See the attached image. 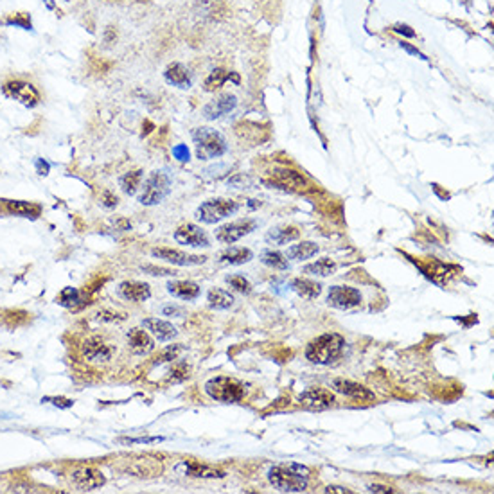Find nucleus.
<instances>
[{
  "mask_svg": "<svg viewBox=\"0 0 494 494\" xmlns=\"http://www.w3.org/2000/svg\"><path fill=\"white\" fill-rule=\"evenodd\" d=\"M399 47L403 49V51H406L408 54H412V56H417V58H420V60L428 61V56H426V54H422V52H420L419 49L412 47V45L406 44V42H399Z\"/></svg>",
  "mask_w": 494,
  "mask_h": 494,
  "instance_id": "nucleus-45",
  "label": "nucleus"
},
{
  "mask_svg": "<svg viewBox=\"0 0 494 494\" xmlns=\"http://www.w3.org/2000/svg\"><path fill=\"white\" fill-rule=\"evenodd\" d=\"M126 338H128V345H130L131 352L137 356H146L149 354V352H153V349H155V342H153V338L142 329L128 331Z\"/></svg>",
  "mask_w": 494,
  "mask_h": 494,
  "instance_id": "nucleus-23",
  "label": "nucleus"
},
{
  "mask_svg": "<svg viewBox=\"0 0 494 494\" xmlns=\"http://www.w3.org/2000/svg\"><path fill=\"white\" fill-rule=\"evenodd\" d=\"M318 254V245L311 243V241H302L299 245H293V247L288 248L286 257L291 261H306L311 259L313 256Z\"/></svg>",
  "mask_w": 494,
  "mask_h": 494,
  "instance_id": "nucleus-30",
  "label": "nucleus"
},
{
  "mask_svg": "<svg viewBox=\"0 0 494 494\" xmlns=\"http://www.w3.org/2000/svg\"><path fill=\"white\" fill-rule=\"evenodd\" d=\"M35 165H36V173H38L40 176H47L49 171H51V164H49L47 160H44V158H36Z\"/></svg>",
  "mask_w": 494,
  "mask_h": 494,
  "instance_id": "nucleus-46",
  "label": "nucleus"
},
{
  "mask_svg": "<svg viewBox=\"0 0 494 494\" xmlns=\"http://www.w3.org/2000/svg\"><path fill=\"white\" fill-rule=\"evenodd\" d=\"M236 108H238V97L234 94H230V92H223V94L208 101L204 106V110H201V113L208 121H217V119L225 117V115L234 112Z\"/></svg>",
  "mask_w": 494,
  "mask_h": 494,
  "instance_id": "nucleus-9",
  "label": "nucleus"
},
{
  "mask_svg": "<svg viewBox=\"0 0 494 494\" xmlns=\"http://www.w3.org/2000/svg\"><path fill=\"white\" fill-rule=\"evenodd\" d=\"M164 79L167 85L180 88V90H189L192 87V83H195V76H192L191 70L187 69L183 63H180V61H173V63L165 67Z\"/></svg>",
  "mask_w": 494,
  "mask_h": 494,
  "instance_id": "nucleus-15",
  "label": "nucleus"
},
{
  "mask_svg": "<svg viewBox=\"0 0 494 494\" xmlns=\"http://www.w3.org/2000/svg\"><path fill=\"white\" fill-rule=\"evenodd\" d=\"M229 79H234V83H239V76L232 74L225 69H214L211 74L205 78L204 81V90L205 92H216L217 88H222Z\"/></svg>",
  "mask_w": 494,
  "mask_h": 494,
  "instance_id": "nucleus-27",
  "label": "nucleus"
},
{
  "mask_svg": "<svg viewBox=\"0 0 494 494\" xmlns=\"http://www.w3.org/2000/svg\"><path fill=\"white\" fill-rule=\"evenodd\" d=\"M164 441V437H139V438H119V443L122 444H149Z\"/></svg>",
  "mask_w": 494,
  "mask_h": 494,
  "instance_id": "nucleus-43",
  "label": "nucleus"
},
{
  "mask_svg": "<svg viewBox=\"0 0 494 494\" xmlns=\"http://www.w3.org/2000/svg\"><path fill=\"white\" fill-rule=\"evenodd\" d=\"M345 338L338 333H325L309 342L306 347V360L315 365H333L340 360L345 349Z\"/></svg>",
  "mask_w": 494,
  "mask_h": 494,
  "instance_id": "nucleus-1",
  "label": "nucleus"
},
{
  "mask_svg": "<svg viewBox=\"0 0 494 494\" xmlns=\"http://www.w3.org/2000/svg\"><path fill=\"white\" fill-rule=\"evenodd\" d=\"M290 286L297 295L308 300L318 299L322 293V284H318V282L315 281H309V279H293Z\"/></svg>",
  "mask_w": 494,
  "mask_h": 494,
  "instance_id": "nucleus-26",
  "label": "nucleus"
},
{
  "mask_svg": "<svg viewBox=\"0 0 494 494\" xmlns=\"http://www.w3.org/2000/svg\"><path fill=\"white\" fill-rule=\"evenodd\" d=\"M272 176V182L265 180L266 183H272V186H277L281 189H290V191H297V189H304L306 187V180H304L302 174H299L297 171L291 170H273L270 173Z\"/></svg>",
  "mask_w": 494,
  "mask_h": 494,
  "instance_id": "nucleus-20",
  "label": "nucleus"
},
{
  "mask_svg": "<svg viewBox=\"0 0 494 494\" xmlns=\"http://www.w3.org/2000/svg\"><path fill=\"white\" fill-rule=\"evenodd\" d=\"M207 302L208 308L216 309V311H225L234 306V295L230 291L222 290V288H213L207 293Z\"/></svg>",
  "mask_w": 494,
  "mask_h": 494,
  "instance_id": "nucleus-25",
  "label": "nucleus"
},
{
  "mask_svg": "<svg viewBox=\"0 0 494 494\" xmlns=\"http://www.w3.org/2000/svg\"><path fill=\"white\" fill-rule=\"evenodd\" d=\"M309 469L299 464H279L268 471V481L281 493H304L308 489Z\"/></svg>",
  "mask_w": 494,
  "mask_h": 494,
  "instance_id": "nucleus-2",
  "label": "nucleus"
},
{
  "mask_svg": "<svg viewBox=\"0 0 494 494\" xmlns=\"http://www.w3.org/2000/svg\"><path fill=\"white\" fill-rule=\"evenodd\" d=\"M142 327L148 329L149 333L155 336L158 342H171L178 336V331L173 324H170L167 320H162V318H144L142 320Z\"/></svg>",
  "mask_w": 494,
  "mask_h": 494,
  "instance_id": "nucleus-22",
  "label": "nucleus"
},
{
  "mask_svg": "<svg viewBox=\"0 0 494 494\" xmlns=\"http://www.w3.org/2000/svg\"><path fill=\"white\" fill-rule=\"evenodd\" d=\"M101 205H103L104 208H115L119 205V198L115 195H112L110 191H104L103 195H101Z\"/></svg>",
  "mask_w": 494,
  "mask_h": 494,
  "instance_id": "nucleus-42",
  "label": "nucleus"
},
{
  "mask_svg": "<svg viewBox=\"0 0 494 494\" xmlns=\"http://www.w3.org/2000/svg\"><path fill=\"white\" fill-rule=\"evenodd\" d=\"M336 263L331 259H320L317 261V263H313V265L304 266V273H309V275H318V277H329V275H333L334 272H336Z\"/></svg>",
  "mask_w": 494,
  "mask_h": 494,
  "instance_id": "nucleus-33",
  "label": "nucleus"
},
{
  "mask_svg": "<svg viewBox=\"0 0 494 494\" xmlns=\"http://www.w3.org/2000/svg\"><path fill=\"white\" fill-rule=\"evenodd\" d=\"M192 142L196 148L198 160H214L229 151V144L223 133L211 128V126H199L192 131Z\"/></svg>",
  "mask_w": 494,
  "mask_h": 494,
  "instance_id": "nucleus-3",
  "label": "nucleus"
},
{
  "mask_svg": "<svg viewBox=\"0 0 494 494\" xmlns=\"http://www.w3.org/2000/svg\"><path fill=\"white\" fill-rule=\"evenodd\" d=\"M300 232L295 229V227H277V229H272L266 234V241H268L270 245H286L290 243V241H295V239H299Z\"/></svg>",
  "mask_w": 494,
  "mask_h": 494,
  "instance_id": "nucleus-28",
  "label": "nucleus"
},
{
  "mask_svg": "<svg viewBox=\"0 0 494 494\" xmlns=\"http://www.w3.org/2000/svg\"><path fill=\"white\" fill-rule=\"evenodd\" d=\"M204 388L205 394L217 403H239L245 395V386L229 376L211 377Z\"/></svg>",
  "mask_w": 494,
  "mask_h": 494,
  "instance_id": "nucleus-5",
  "label": "nucleus"
},
{
  "mask_svg": "<svg viewBox=\"0 0 494 494\" xmlns=\"http://www.w3.org/2000/svg\"><path fill=\"white\" fill-rule=\"evenodd\" d=\"M325 493H338V494H351V489H345V487H340V486H329L327 489H325Z\"/></svg>",
  "mask_w": 494,
  "mask_h": 494,
  "instance_id": "nucleus-51",
  "label": "nucleus"
},
{
  "mask_svg": "<svg viewBox=\"0 0 494 494\" xmlns=\"http://www.w3.org/2000/svg\"><path fill=\"white\" fill-rule=\"evenodd\" d=\"M2 92H4L6 97L18 101L20 104L27 106V108H35L42 101L38 88L33 83L24 81V79H9V81L4 83Z\"/></svg>",
  "mask_w": 494,
  "mask_h": 494,
  "instance_id": "nucleus-7",
  "label": "nucleus"
},
{
  "mask_svg": "<svg viewBox=\"0 0 494 494\" xmlns=\"http://www.w3.org/2000/svg\"><path fill=\"white\" fill-rule=\"evenodd\" d=\"M171 189H173V178H171L170 171L158 170L153 171L146 182L142 186V192L139 195L140 205H158L170 196Z\"/></svg>",
  "mask_w": 494,
  "mask_h": 494,
  "instance_id": "nucleus-4",
  "label": "nucleus"
},
{
  "mask_svg": "<svg viewBox=\"0 0 494 494\" xmlns=\"http://www.w3.org/2000/svg\"><path fill=\"white\" fill-rule=\"evenodd\" d=\"M42 403H51L54 404V406L58 408H72V404H74V401L72 399H67V397H44L42 399Z\"/></svg>",
  "mask_w": 494,
  "mask_h": 494,
  "instance_id": "nucleus-41",
  "label": "nucleus"
},
{
  "mask_svg": "<svg viewBox=\"0 0 494 494\" xmlns=\"http://www.w3.org/2000/svg\"><path fill=\"white\" fill-rule=\"evenodd\" d=\"M254 259V252L250 248H230L225 254H222L220 263L229 266H239L245 263H250Z\"/></svg>",
  "mask_w": 494,
  "mask_h": 494,
  "instance_id": "nucleus-29",
  "label": "nucleus"
},
{
  "mask_svg": "<svg viewBox=\"0 0 494 494\" xmlns=\"http://www.w3.org/2000/svg\"><path fill=\"white\" fill-rule=\"evenodd\" d=\"M189 376H191V367H189V363H186V361H180V360H174L173 369L170 370V374H167V377H165V381L167 383H182V381H186V379H189Z\"/></svg>",
  "mask_w": 494,
  "mask_h": 494,
  "instance_id": "nucleus-35",
  "label": "nucleus"
},
{
  "mask_svg": "<svg viewBox=\"0 0 494 494\" xmlns=\"http://www.w3.org/2000/svg\"><path fill=\"white\" fill-rule=\"evenodd\" d=\"M6 213L11 216L27 217V220H38L42 216V205L35 201H24V199H2Z\"/></svg>",
  "mask_w": 494,
  "mask_h": 494,
  "instance_id": "nucleus-21",
  "label": "nucleus"
},
{
  "mask_svg": "<svg viewBox=\"0 0 494 494\" xmlns=\"http://www.w3.org/2000/svg\"><path fill=\"white\" fill-rule=\"evenodd\" d=\"M130 471L137 477H156L162 472V466L158 464V460L140 459L135 460L133 468H130Z\"/></svg>",
  "mask_w": 494,
  "mask_h": 494,
  "instance_id": "nucleus-31",
  "label": "nucleus"
},
{
  "mask_svg": "<svg viewBox=\"0 0 494 494\" xmlns=\"http://www.w3.org/2000/svg\"><path fill=\"white\" fill-rule=\"evenodd\" d=\"M327 304L334 309L349 311L361 304V293L351 286H333L327 295Z\"/></svg>",
  "mask_w": 494,
  "mask_h": 494,
  "instance_id": "nucleus-10",
  "label": "nucleus"
},
{
  "mask_svg": "<svg viewBox=\"0 0 494 494\" xmlns=\"http://www.w3.org/2000/svg\"><path fill=\"white\" fill-rule=\"evenodd\" d=\"M83 356L87 358L88 361H94V363H101V361H108L112 360L113 356V347L110 343L104 342L99 336H90L83 342Z\"/></svg>",
  "mask_w": 494,
  "mask_h": 494,
  "instance_id": "nucleus-16",
  "label": "nucleus"
},
{
  "mask_svg": "<svg viewBox=\"0 0 494 494\" xmlns=\"http://www.w3.org/2000/svg\"><path fill=\"white\" fill-rule=\"evenodd\" d=\"M392 31L397 33V35L406 36V38H415V31H413L410 26H406V24H395V26L392 27Z\"/></svg>",
  "mask_w": 494,
  "mask_h": 494,
  "instance_id": "nucleus-44",
  "label": "nucleus"
},
{
  "mask_svg": "<svg viewBox=\"0 0 494 494\" xmlns=\"http://www.w3.org/2000/svg\"><path fill=\"white\" fill-rule=\"evenodd\" d=\"M300 404L306 410H311V412H324L327 408H331L334 404V394L327 388H309V390L302 392L299 397Z\"/></svg>",
  "mask_w": 494,
  "mask_h": 494,
  "instance_id": "nucleus-11",
  "label": "nucleus"
},
{
  "mask_svg": "<svg viewBox=\"0 0 494 494\" xmlns=\"http://www.w3.org/2000/svg\"><path fill=\"white\" fill-rule=\"evenodd\" d=\"M174 241H176L178 245H183V247H192V248L211 247L207 232L199 229L198 225H192V223H187V225L180 227V229L174 232Z\"/></svg>",
  "mask_w": 494,
  "mask_h": 494,
  "instance_id": "nucleus-13",
  "label": "nucleus"
},
{
  "mask_svg": "<svg viewBox=\"0 0 494 494\" xmlns=\"http://www.w3.org/2000/svg\"><path fill=\"white\" fill-rule=\"evenodd\" d=\"M369 491H370V493L386 494V493H392L394 489H390V487H386V486H377V484H372V486H369Z\"/></svg>",
  "mask_w": 494,
  "mask_h": 494,
  "instance_id": "nucleus-50",
  "label": "nucleus"
},
{
  "mask_svg": "<svg viewBox=\"0 0 494 494\" xmlns=\"http://www.w3.org/2000/svg\"><path fill=\"white\" fill-rule=\"evenodd\" d=\"M144 272H149L151 275H174V272L165 268H156V266H142Z\"/></svg>",
  "mask_w": 494,
  "mask_h": 494,
  "instance_id": "nucleus-47",
  "label": "nucleus"
},
{
  "mask_svg": "<svg viewBox=\"0 0 494 494\" xmlns=\"http://www.w3.org/2000/svg\"><path fill=\"white\" fill-rule=\"evenodd\" d=\"M78 302H81V293L76 288H63L56 297V304H60L63 308L72 309L78 306Z\"/></svg>",
  "mask_w": 494,
  "mask_h": 494,
  "instance_id": "nucleus-36",
  "label": "nucleus"
},
{
  "mask_svg": "<svg viewBox=\"0 0 494 494\" xmlns=\"http://www.w3.org/2000/svg\"><path fill=\"white\" fill-rule=\"evenodd\" d=\"M140 182H142V171H130V173H124L119 178V187H121V191L124 192V195L133 196L139 191Z\"/></svg>",
  "mask_w": 494,
  "mask_h": 494,
  "instance_id": "nucleus-32",
  "label": "nucleus"
},
{
  "mask_svg": "<svg viewBox=\"0 0 494 494\" xmlns=\"http://www.w3.org/2000/svg\"><path fill=\"white\" fill-rule=\"evenodd\" d=\"M256 229V220H250V217H247V220H238V222L227 223V225L220 227V229L216 230V239L223 245H234L238 243L239 239H243L245 236L252 234Z\"/></svg>",
  "mask_w": 494,
  "mask_h": 494,
  "instance_id": "nucleus-8",
  "label": "nucleus"
},
{
  "mask_svg": "<svg viewBox=\"0 0 494 494\" xmlns=\"http://www.w3.org/2000/svg\"><path fill=\"white\" fill-rule=\"evenodd\" d=\"M151 256L165 261V263H171L174 266H198L204 265L205 259H207L204 256H189L186 252L173 250V248H153Z\"/></svg>",
  "mask_w": 494,
  "mask_h": 494,
  "instance_id": "nucleus-14",
  "label": "nucleus"
},
{
  "mask_svg": "<svg viewBox=\"0 0 494 494\" xmlns=\"http://www.w3.org/2000/svg\"><path fill=\"white\" fill-rule=\"evenodd\" d=\"M333 388L338 394L345 395V397H351L354 401H360V403H369V401H374V394L365 388L363 385L354 381H349V379H333Z\"/></svg>",
  "mask_w": 494,
  "mask_h": 494,
  "instance_id": "nucleus-17",
  "label": "nucleus"
},
{
  "mask_svg": "<svg viewBox=\"0 0 494 494\" xmlns=\"http://www.w3.org/2000/svg\"><path fill=\"white\" fill-rule=\"evenodd\" d=\"M225 282L229 284L232 290H236L238 293H243V295H250L252 293V284L247 277L243 275H229L225 279Z\"/></svg>",
  "mask_w": 494,
  "mask_h": 494,
  "instance_id": "nucleus-37",
  "label": "nucleus"
},
{
  "mask_svg": "<svg viewBox=\"0 0 494 494\" xmlns=\"http://www.w3.org/2000/svg\"><path fill=\"white\" fill-rule=\"evenodd\" d=\"M239 211V204L234 201V199H227V198H214V199H207L204 204L199 205L196 208L195 216L198 217L201 223H207V225H216V223L223 222L227 217L234 216Z\"/></svg>",
  "mask_w": 494,
  "mask_h": 494,
  "instance_id": "nucleus-6",
  "label": "nucleus"
},
{
  "mask_svg": "<svg viewBox=\"0 0 494 494\" xmlns=\"http://www.w3.org/2000/svg\"><path fill=\"white\" fill-rule=\"evenodd\" d=\"M115 38H117L115 29H113V27H106V31H104V42H106V44H112V42H115Z\"/></svg>",
  "mask_w": 494,
  "mask_h": 494,
  "instance_id": "nucleus-48",
  "label": "nucleus"
},
{
  "mask_svg": "<svg viewBox=\"0 0 494 494\" xmlns=\"http://www.w3.org/2000/svg\"><path fill=\"white\" fill-rule=\"evenodd\" d=\"M70 480H72V484H74L79 491H94L97 489V487L104 486V481H106L103 477V472L92 468L76 469V471L70 475Z\"/></svg>",
  "mask_w": 494,
  "mask_h": 494,
  "instance_id": "nucleus-18",
  "label": "nucleus"
},
{
  "mask_svg": "<svg viewBox=\"0 0 494 494\" xmlns=\"http://www.w3.org/2000/svg\"><path fill=\"white\" fill-rule=\"evenodd\" d=\"M6 24H8V26L20 27V29H26V31L33 29V22H31L29 13H13V15H9V17L6 18Z\"/></svg>",
  "mask_w": 494,
  "mask_h": 494,
  "instance_id": "nucleus-39",
  "label": "nucleus"
},
{
  "mask_svg": "<svg viewBox=\"0 0 494 494\" xmlns=\"http://www.w3.org/2000/svg\"><path fill=\"white\" fill-rule=\"evenodd\" d=\"M167 293L173 295L174 299L186 300V302H191V300H196L201 293V288L196 284V282L191 281H171L167 282Z\"/></svg>",
  "mask_w": 494,
  "mask_h": 494,
  "instance_id": "nucleus-24",
  "label": "nucleus"
},
{
  "mask_svg": "<svg viewBox=\"0 0 494 494\" xmlns=\"http://www.w3.org/2000/svg\"><path fill=\"white\" fill-rule=\"evenodd\" d=\"M261 263L268 268L273 270H288L290 268V263H288L286 256H282L281 252H273V250H265L261 254Z\"/></svg>",
  "mask_w": 494,
  "mask_h": 494,
  "instance_id": "nucleus-34",
  "label": "nucleus"
},
{
  "mask_svg": "<svg viewBox=\"0 0 494 494\" xmlns=\"http://www.w3.org/2000/svg\"><path fill=\"white\" fill-rule=\"evenodd\" d=\"M182 351H183L182 345L167 347V349H164V351L156 354V358L153 360V365H162V363H167V361L178 360V356H180V352Z\"/></svg>",
  "mask_w": 494,
  "mask_h": 494,
  "instance_id": "nucleus-38",
  "label": "nucleus"
},
{
  "mask_svg": "<svg viewBox=\"0 0 494 494\" xmlns=\"http://www.w3.org/2000/svg\"><path fill=\"white\" fill-rule=\"evenodd\" d=\"M173 156L178 162H189L191 160V151L186 144H176V146H173Z\"/></svg>",
  "mask_w": 494,
  "mask_h": 494,
  "instance_id": "nucleus-40",
  "label": "nucleus"
},
{
  "mask_svg": "<svg viewBox=\"0 0 494 494\" xmlns=\"http://www.w3.org/2000/svg\"><path fill=\"white\" fill-rule=\"evenodd\" d=\"M174 471L178 475H183V477H192V478H223L225 477V471L222 469L213 468V466L201 464L198 460L192 459H186L180 460L176 466H174Z\"/></svg>",
  "mask_w": 494,
  "mask_h": 494,
  "instance_id": "nucleus-12",
  "label": "nucleus"
},
{
  "mask_svg": "<svg viewBox=\"0 0 494 494\" xmlns=\"http://www.w3.org/2000/svg\"><path fill=\"white\" fill-rule=\"evenodd\" d=\"M67 2H70V0H67Z\"/></svg>",
  "mask_w": 494,
  "mask_h": 494,
  "instance_id": "nucleus-52",
  "label": "nucleus"
},
{
  "mask_svg": "<svg viewBox=\"0 0 494 494\" xmlns=\"http://www.w3.org/2000/svg\"><path fill=\"white\" fill-rule=\"evenodd\" d=\"M162 313H164L165 317H170V315H183V309H180V308H176V306H167V308H164L162 309Z\"/></svg>",
  "mask_w": 494,
  "mask_h": 494,
  "instance_id": "nucleus-49",
  "label": "nucleus"
},
{
  "mask_svg": "<svg viewBox=\"0 0 494 494\" xmlns=\"http://www.w3.org/2000/svg\"><path fill=\"white\" fill-rule=\"evenodd\" d=\"M117 293L121 299L128 300V302H146L151 297V288L146 282L139 281H124L119 284Z\"/></svg>",
  "mask_w": 494,
  "mask_h": 494,
  "instance_id": "nucleus-19",
  "label": "nucleus"
}]
</instances>
